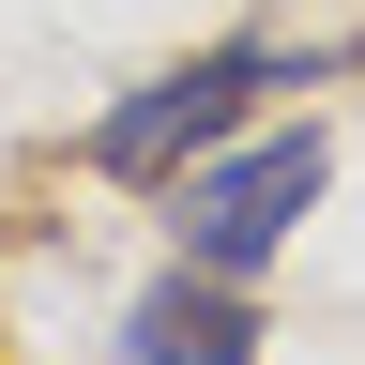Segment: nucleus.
<instances>
[{
  "instance_id": "f03ea898",
  "label": "nucleus",
  "mask_w": 365,
  "mask_h": 365,
  "mask_svg": "<svg viewBox=\"0 0 365 365\" xmlns=\"http://www.w3.org/2000/svg\"><path fill=\"white\" fill-rule=\"evenodd\" d=\"M304 76H319V61H289V46H259V31H244V46H198V61L137 76L122 107L91 122V168H107V182H182L198 153H228V137H244L274 91H304Z\"/></svg>"
},
{
  "instance_id": "7ed1b4c3",
  "label": "nucleus",
  "mask_w": 365,
  "mask_h": 365,
  "mask_svg": "<svg viewBox=\"0 0 365 365\" xmlns=\"http://www.w3.org/2000/svg\"><path fill=\"white\" fill-rule=\"evenodd\" d=\"M122 365H259V304L228 289V274L168 259L153 289L122 304Z\"/></svg>"
},
{
  "instance_id": "f257e3e1",
  "label": "nucleus",
  "mask_w": 365,
  "mask_h": 365,
  "mask_svg": "<svg viewBox=\"0 0 365 365\" xmlns=\"http://www.w3.org/2000/svg\"><path fill=\"white\" fill-rule=\"evenodd\" d=\"M319 182H335V137H319V122H244L228 153H198V168L168 182V244L244 289V274L319 213Z\"/></svg>"
}]
</instances>
